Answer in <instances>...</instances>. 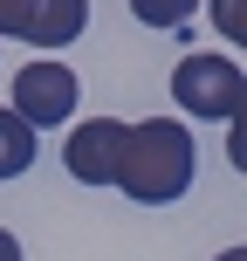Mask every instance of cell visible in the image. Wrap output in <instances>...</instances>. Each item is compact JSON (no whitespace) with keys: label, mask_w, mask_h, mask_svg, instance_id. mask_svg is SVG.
I'll return each instance as SVG.
<instances>
[{"label":"cell","mask_w":247,"mask_h":261,"mask_svg":"<svg viewBox=\"0 0 247 261\" xmlns=\"http://www.w3.org/2000/svg\"><path fill=\"white\" fill-rule=\"evenodd\" d=\"M83 28H90V0H0V35L35 48H69Z\"/></svg>","instance_id":"277c9868"},{"label":"cell","mask_w":247,"mask_h":261,"mask_svg":"<svg viewBox=\"0 0 247 261\" xmlns=\"http://www.w3.org/2000/svg\"><path fill=\"white\" fill-rule=\"evenodd\" d=\"M213 28H220V41H247V0H213Z\"/></svg>","instance_id":"ba28073f"},{"label":"cell","mask_w":247,"mask_h":261,"mask_svg":"<svg viewBox=\"0 0 247 261\" xmlns=\"http://www.w3.org/2000/svg\"><path fill=\"white\" fill-rule=\"evenodd\" d=\"M124 199L138 206H172L193 186V138L179 117H144L124 130V165H117Z\"/></svg>","instance_id":"6da1fadb"},{"label":"cell","mask_w":247,"mask_h":261,"mask_svg":"<svg viewBox=\"0 0 247 261\" xmlns=\"http://www.w3.org/2000/svg\"><path fill=\"white\" fill-rule=\"evenodd\" d=\"M83 103V90H76V69H62V62H28V69H14V117H21L28 130H41V124H69V110Z\"/></svg>","instance_id":"3957f363"},{"label":"cell","mask_w":247,"mask_h":261,"mask_svg":"<svg viewBox=\"0 0 247 261\" xmlns=\"http://www.w3.org/2000/svg\"><path fill=\"white\" fill-rule=\"evenodd\" d=\"M124 130H130V124H117V117H90V124H76V130H69V144H62L69 179H76V186H117Z\"/></svg>","instance_id":"5b68a950"},{"label":"cell","mask_w":247,"mask_h":261,"mask_svg":"<svg viewBox=\"0 0 247 261\" xmlns=\"http://www.w3.org/2000/svg\"><path fill=\"white\" fill-rule=\"evenodd\" d=\"M0 261H21V241H14L7 227H0Z\"/></svg>","instance_id":"9c48e42d"},{"label":"cell","mask_w":247,"mask_h":261,"mask_svg":"<svg viewBox=\"0 0 247 261\" xmlns=\"http://www.w3.org/2000/svg\"><path fill=\"white\" fill-rule=\"evenodd\" d=\"M220 261H247V248H227V254H220Z\"/></svg>","instance_id":"30bf717a"},{"label":"cell","mask_w":247,"mask_h":261,"mask_svg":"<svg viewBox=\"0 0 247 261\" xmlns=\"http://www.w3.org/2000/svg\"><path fill=\"white\" fill-rule=\"evenodd\" d=\"M172 96H179L193 117H234L247 103V76L234 55H185L172 69Z\"/></svg>","instance_id":"7a4b0ae2"},{"label":"cell","mask_w":247,"mask_h":261,"mask_svg":"<svg viewBox=\"0 0 247 261\" xmlns=\"http://www.w3.org/2000/svg\"><path fill=\"white\" fill-rule=\"evenodd\" d=\"M193 7L199 0H130V14H138L144 28H179V35H185V21H193Z\"/></svg>","instance_id":"52a82bcc"},{"label":"cell","mask_w":247,"mask_h":261,"mask_svg":"<svg viewBox=\"0 0 247 261\" xmlns=\"http://www.w3.org/2000/svg\"><path fill=\"white\" fill-rule=\"evenodd\" d=\"M28 165H35V130L14 110H0V179H21Z\"/></svg>","instance_id":"8992f818"}]
</instances>
